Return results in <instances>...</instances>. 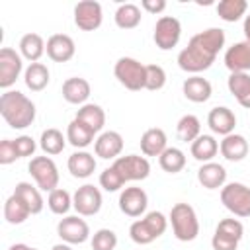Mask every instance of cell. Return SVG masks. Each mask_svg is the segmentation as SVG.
Here are the masks:
<instances>
[{
    "label": "cell",
    "instance_id": "1",
    "mask_svg": "<svg viewBox=\"0 0 250 250\" xmlns=\"http://www.w3.org/2000/svg\"><path fill=\"white\" fill-rule=\"evenodd\" d=\"M225 47V31L221 27H209L199 33H195L189 41L188 47H184L178 55V66L189 74H199L207 70L219 51Z\"/></svg>",
    "mask_w": 250,
    "mask_h": 250
},
{
    "label": "cell",
    "instance_id": "2",
    "mask_svg": "<svg viewBox=\"0 0 250 250\" xmlns=\"http://www.w3.org/2000/svg\"><path fill=\"white\" fill-rule=\"evenodd\" d=\"M35 104L18 90H6L0 96V115L12 129H25L35 121Z\"/></svg>",
    "mask_w": 250,
    "mask_h": 250
},
{
    "label": "cell",
    "instance_id": "3",
    "mask_svg": "<svg viewBox=\"0 0 250 250\" xmlns=\"http://www.w3.org/2000/svg\"><path fill=\"white\" fill-rule=\"evenodd\" d=\"M166 227H168V219L160 211H150L129 227V236L135 244L145 246L156 240L158 236H162L166 232Z\"/></svg>",
    "mask_w": 250,
    "mask_h": 250
},
{
    "label": "cell",
    "instance_id": "4",
    "mask_svg": "<svg viewBox=\"0 0 250 250\" xmlns=\"http://www.w3.org/2000/svg\"><path fill=\"white\" fill-rule=\"evenodd\" d=\"M170 223L174 236L182 242H191L199 234V221L189 203H176L170 209Z\"/></svg>",
    "mask_w": 250,
    "mask_h": 250
},
{
    "label": "cell",
    "instance_id": "5",
    "mask_svg": "<svg viewBox=\"0 0 250 250\" xmlns=\"http://www.w3.org/2000/svg\"><path fill=\"white\" fill-rule=\"evenodd\" d=\"M221 203L234 217H250V188L240 182H230L221 188Z\"/></svg>",
    "mask_w": 250,
    "mask_h": 250
},
{
    "label": "cell",
    "instance_id": "6",
    "mask_svg": "<svg viewBox=\"0 0 250 250\" xmlns=\"http://www.w3.org/2000/svg\"><path fill=\"white\" fill-rule=\"evenodd\" d=\"M145 66L146 64H143L141 61H137L133 57H121V59H117V62L113 66V74L121 86L137 92V90L145 88Z\"/></svg>",
    "mask_w": 250,
    "mask_h": 250
},
{
    "label": "cell",
    "instance_id": "7",
    "mask_svg": "<svg viewBox=\"0 0 250 250\" xmlns=\"http://www.w3.org/2000/svg\"><path fill=\"white\" fill-rule=\"evenodd\" d=\"M27 170L31 178L35 180L37 188L41 191H53L59 186V168L53 158L49 156H33L27 164Z\"/></svg>",
    "mask_w": 250,
    "mask_h": 250
},
{
    "label": "cell",
    "instance_id": "8",
    "mask_svg": "<svg viewBox=\"0 0 250 250\" xmlns=\"http://www.w3.org/2000/svg\"><path fill=\"white\" fill-rule=\"evenodd\" d=\"M242 234H244V227L238 219H223L215 229L211 246L213 250H236Z\"/></svg>",
    "mask_w": 250,
    "mask_h": 250
},
{
    "label": "cell",
    "instance_id": "9",
    "mask_svg": "<svg viewBox=\"0 0 250 250\" xmlns=\"http://www.w3.org/2000/svg\"><path fill=\"white\" fill-rule=\"evenodd\" d=\"M182 37V23L178 18L174 16H162L158 18L156 25H154V33L152 39L156 43V47L160 51H170L180 43Z\"/></svg>",
    "mask_w": 250,
    "mask_h": 250
},
{
    "label": "cell",
    "instance_id": "10",
    "mask_svg": "<svg viewBox=\"0 0 250 250\" xmlns=\"http://www.w3.org/2000/svg\"><path fill=\"white\" fill-rule=\"evenodd\" d=\"M117 174L121 176L123 182H137V180H146L150 174V164L145 156L139 154H127V156H119L113 160L111 164Z\"/></svg>",
    "mask_w": 250,
    "mask_h": 250
},
{
    "label": "cell",
    "instance_id": "11",
    "mask_svg": "<svg viewBox=\"0 0 250 250\" xmlns=\"http://www.w3.org/2000/svg\"><path fill=\"white\" fill-rule=\"evenodd\" d=\"M72 207L82 217H92V215L100 213V209H102V191L92 184L80 186L72 195Z\"/></svg>",
    "mask_w": 250,
    "mask_h": 250
},
{
    "label": "cell",
    "instance_id": "12",
    "mask_svg": "<svg viewBox=\"0 0 250 250\" xmlns=\"http://www.w3.org/2000/svg\"><path fill=\"white\" fill-rule=\"evenodd\" d=\"M104 12L102 4L96 0H82L74 6V23L82 31H94L102 25Z\"/></svg>",
    "mask_w": 250,
    "mask_h": 250
},
{
    "label": "cell",
    "instance_id": "13",
    "mask_svg": "<svg viewBox=\"0 0 250 250\" xmlns=\"http://www.w3.org/2000/svg\"><path fill=\"white\" fill-rule=\"evenodd\" d=\"M21 70H23L21 55L16 53L12 47H2L0 49V88L8 90L12 84H16Z\"/></svg>",
    "mask_w": 250,
    "mask_h": 250
},
{
    "label": "cell",
    "instance_id": "14",
    "mask_svg": "<svg viewBox=\"0 0 250 250\" xmlns=\"http://www.w3.org/2000/svg\"><path fill=\"white\" fill-rule=\"evenodd\" d=\"M57 234L66 244H82V242H86L90 238V227L78 215H68V217L59 221Z\"/></svg>",
    "mask_w": 250,
    "mask_h": 250
},
{
    "label": "cell",
    "instance_id": "15",
    "mask_svg": "<svg viewBox=\"0 0 250 250\" xmlns=\"http://www.w3.org/2000/svg\"><path fill=\"white\" fill-rule=\"evenodd\" d=\"M148 195L143 188H125L119 193V209L127 217H141L146 211Z\"/></svg>",
    "mask_w": 250,
    "mask_h": 250
},
{
    "label": "cell",
    "instance_id": "16",
    "mask_svg": "<svg viewBox=\"0 0 250 250\" xmlns=\"http://www.w3.org/2000/svg\"><path fill=\"white\" fill-rule=\"evenodd\" d=\"M47 57L55 62H66L74 57L76 53V45L74 39L66 33H55L47 39Z\"/></svg>",
    "mask_w": 250,
    "mask_h": 250
},
{
    "label": "cell",
    "instance_id": "17",
    "mask_svg": "<svg viewBox=\"0 0 250 250\" xmlns=\"http://www.w3.org/2000/svg\"><path fill=\"white\" fill-rule=\"evenodd\" d=\"M225 66L232 72H248L250 70V43L238 41L230 45L225 53Z\"/></svg>",
    "mask_w": 250,
    "mask_h": 250
},
{
    "label": "cell",
    "instance_id": "18",
    "mask_svg": "<svg viewBox=\"0 0 250 250\" xmlns=\"http://www.w3.org/2000/svg\"><path fill=\"white\" fill-rule=\"evenodd\" d=\"M94 150H96V156H100L104 160L119 158V154L123 150V137H121V133H117V131H104L96 139Z\"/></svg>",
    "mask_w": 250,
    "mask_h": 250
},
{
    "label": "cell",
    "instance_id": "19",
    "mask_svg": "<svg viewBox=\"0 0 250 250\" xmlns=\"http://www.w3.org/2000/svg\"><path fill=\"white\" fill-rule=\"evenodd\" d=\"M207 125L211 127L213 133L217 135H230L234 133V127H236V115L232 113V109L225 107V105H217L209 111L207 115Z\"/></svg>",
    "mask_w": 250,
    "mask_h": 250
},
{
    "label": "cell",
    "instance_id": "20",
    "mask_svg": "<svg viewBox=\"0 0 250 250\" xmlns=\"http://www.w3.org/2000/svg\"><path fill=\"white\" fill-rule=\"evenodd\" d=\"M182 92H184V96H186L189 102H193V104H203V102H207V100L211 98L213 86H211V82H209L207 78H203V76H199V74H193V76H189V78L184 80Z\"/></svg>",
    "mask_w": 250,
    "mask_h": 250
},
{
    "label": "cell",
    "instance_id": "21",
    "mask_svg": "<svg viewBox=\"0 0 250 250\" xmlns=\"http://www.w3.org/2000/svg\"><path fill=\"white\" fill-rule=\"evenodd\" d=\"M90 92H92L90 82L86 78H80V76L66 78L62 84V98L74 105H84L90 98Z\"/></svg>",
    "mask_w": 250,
    "mask_h": 250
},
{
    "label": "cell",
    "instance_id": "22",
    "mask_svg": "<svg viewBox=\"0 0 250 250\" xmlns=\"http://www.w3.org/2000/svg\"><path fill=\"white\" fill-rule=\"evenodd\" d=\"M197 182L205 189H219L227 182V170L219 162H205L197 170Z\"/></svg>",
    "mask_w": 250,
    "mask_h": 250
},
{
    "label": "cell",
    "instance_id": "23",
    "mask_svg": "<svg viewBox=\"0 0 250 250\" xmlns=\"http://www.w3.org/2000/svg\"><path fill=\"white\" fill-rule=\"evenodd\" d=\"M219 150L221 154L230 160V162H240L246 158L248 154V141L244 139V135L238 133H230L227 137H223V141L219 143Z\"/></svg>",
    "mask_w": 250,
    "mask_h": 250
},
{
    "label": "cell",
    "instance_id": "24",
    "mask_svg": "<svg viewBox=\"0 0 250 250\" xmlns=\"http://www.w3.org/2000/svg\"><path fill=\"white\" fill-rule=\"evenodd\" d=\"M166 148L168 139L160 127H150L141 135V150L145 156H160Z\"/></svg>",
    "mask_w": 250,
    "mask_h": 250
},
{
    "label": "cell",
    "instance_id": "25",
    "mask_svg": "<svg viewBox=\"0 0 250 250\" xmlns=\"http://www.w3.org/2000/svg\"><path fill=\"white\" fill-rule=\"evenodd\" d=\"M66 166L74 178H90L96 170V158L86 150H76L68 156Z\"/></svg>",
    "mask_w": 250,
    "mask_h": 250
},
{
    "label": "cell",
    "instance_id": "26",
    "mask_svg": "<svg viewBox=\"0 0 250 250\" xmlns=\"http://www.w3.org/2000/svg\"><path fill=\"white\" fill-rule=\"evenodd\" d=\"M49 80H51V72L43 62H29V66L23 70V82L31 92L45 90Z\"/></svg>",
    "mask_w": 250,
    "mask_h": 250
},
{
    "label": "cell",
    "instance_id": "27",
    "mask_svg": "<svg viewBox=\"0 0 250 250\" xmlns=\"http://www.w3.org/2000/svg\"><path fill=\"white\" fill-rule=\"evenodd\" d=\"M14 193L27 205V209L31 211V215H37V213L43 211L45 201H43V197H41V189H39L37 186H31L29 182H18Z\"/></svg>",
    "mask_w": 250,
    "mask_h": 250
},
{
    "label": "cell",
    "instance_id": "28",
    "mask_svg": "<svg viewBox=\"0 0 250 250\" xmlns=\"http://www.w3.org/2000/svg\"><path fill=\"white\" fill-rule=\"evenodd\" d=\"M227 86H229V92L236 98V102L250 109V76L246 72H232L227 80Z\"/></svg>",
    "mask_w": 250,
    "mask_h": 250
},
{
    "label": "cell",
    "instance_id": "29",
    "mask_svg": "<svg viewBox=\"0 0 250 250\" xmlns=\"http://www.w3.org/2000/svg\"><path fill=\"white\" fill-rule=\"evenodd\" d=\"M74 119H78L84 125H88L94 133H100L104 129V125H105V111L98 104H84L76 111V117Z\"/></svg>",
    "mask_w": 250,
    "mask_h": 250
},
{
    "label": "cell",
    "instance_id": "30",
    "mask_svg": "<svg viewBox=\"0 0 250 250\" xmlns=\"http://www.w3.org/2000/svg\"><path fill=\"white\" fill-rule=\"evenodd\" d=\"M47 49V43L39 33H25L20 39V55L29 62H37Z\"/></svg>",
    "mask_w": 250,
    "mask_h": 250
},
{
    "label": "cell",
    "instance_id": "31",
    "mask_svg": "<svg viewBox=\"0 0 250 250\" xmlns=\"http://www.w3.org/2000/svg\"><path fill=\"white\" fill-rule=\"evenodd\" d=\"M189 150H191V156L195 160H199V162L205 164V162H211L213 156L219 152V143H217V139L213 135H199L191 143Z\"/></svg>",
    "mask_w": 250,
    "mask_h": 250
},
{
    "label": "cell",
    "instance_id": "32",
    "mask_svg": "<svg viewBox=\"0 0 250 250\" xmlns=\"http://www.w3.org/2000/svg\"><path fill=\"white\" fill-rule=\"evenodd\" d=\"M94 135L96 133L78 119H72L66 127V141L74 148H86L90 143H94Z\"/></svg>",
    "mask_w": 250,
    "mask_h": 250
},
{
    "label": "cell",
    "instance_id": "33",
    "mask_svg": "<svg viewBox=\"0 0 250 250\" xmlns=\"http://www.w3.org/2000/svg\"><path fill=\"white\" fill-rule=\"evenodd\" d=\"M29 215H31V211L27 209V205H25L16 193H12V195L4 201V219H6L10 225H21Z\"/></svg>",
    "mask_w": 250,
    "mask_h": 250
},
{
    "label": "cell",
    "instance_id": "34",
    "mask_svg": "<svg viewBox=\"0 0 250 250\" xmlns=\"http://www.w3.org/2000/svg\"><path fill=\"white\" fill-rule=\"evenodd\" d=\"M246 10H248V2L246 0H221L217 4V14L223 21L234 23L238 21L242 16L246 18Z\"/></svg>",
    "mask_w": 250,
    "mask_h": 250
},
{
    "label": "cell",
    "instance_id": "35",
    "mask_svg": "<svg viewBox=\"0 0 250 250\" xmlns=\"http://www.w3.org/2000/svg\"><path fill=\"white\" fill-rule=\"evenodd\" d=\"M199 135H201V121L191 113L182 115L176 125V137L182 143H193Z\"/></svg>",
    "mask_w": 250,
    "mask_h": 250
},
{
    "label": "cell",
    "instance_id": "36",
    "mask_svg": "<svg viewBox=\"0 0 250 250\" xmlns=\"http://www.w3.org/2000/svg\"><path fill=\"white\" fill-rule=\"evenodd\" d=\"M115 25L121 27V29H133L141 23V8L137 4H121L117 10H115Z\"/></svg>",
    "mask_w": 250,
    "mask_h": 250
},
{
    "label": "cell",
    "instance_id": "37",
    "mask_svg": "<svg viewBox=\"0 0 250 250\" xmlns=\"http://www.w3.org/2000/svg\"><path fill=\"white\" fill-rule=\"evenodd\" d=\"M39 146H41V150L45 152V154H61L62 150H64V146H66V137L59 131V129H55V127H51V129H45L43 133H41V139H39Z\"/></svg>",
    "mask_w": 250,
    "mask_h": 250
},
{
    "label": "cell",
    "instance_id": "38",
    "mask_svg": "<svg viewBox=\"0 0 250 250\" xmlns=\"http://www.w3.org/2000/svg\"><path fill=\"white\" fill-rule=\"evenodd\" d=\"M158 162H160V168L168 174H178L184 170L186 166V154L184 150L176 148V146H168L160 156H158Z\"/></svg>",
    "mask_w": 250,
    "mask_h": 250
},
{
    "label": "cell",
    "instance_id": "39",
    "mask_svg": "<svg viewBox=\"0 0 250 250\" xmlns=\"http://www.w3.org/2000/svg\"><path fill=\"white\" fill-rule=\"evenodd\" d=\"M47 205L49 209L55 213V215H66L72 207V197L66 189L62 188H57L53 191H49V197H47Z\"/></svg>",
    "mask_w": 250,
    "mask_h": 250
},
{
    "label": "cell",
    "instance_id": "40",
    "mask_svg": "<svg viewBox=\"0 0 250 250\" xmlns=\"http://www.w3.org/2000/svg\"><path fill=\"white\" fill-rule=\"evenodd\" d=\"M166 84V72L160 64H146L145 66V88L150 92L162 90Z\"/></svg>",
    "mask_w": 250,
    "mask_h": 250
},
{
    "label": "cell",
    "instance_id": "41",
    "mask_svg": "<svg viewBox=\"0 0 250 250\" xmlns=\"http://www.w3.org/2000/svg\"><path fill=\"white\" fill-rule=\"evenodd\" d=\"M117 234L111 229H100L92 234V250H115Z\"/></svg>",
    "mask_w": 250,
    "mask_h": 250
},
{
    "label": "cell",
    "instance_id": "42",
    "mask_svg": "<svg viewBox=\"0 0 250 250\" xmlns=\"http://www.w3.org/2000/svg\"><path fill=\"white\" fill-rule=\"evenodd\" d=\"M123 180H121V176L117 174V170L113 168V166H109V168H105L102 174H100V186L105 189V191H117V189H121L123 188Z\"/></svg>",
    "mask_w": 250,
    "mask_h": 250
},
{
    "label": "cell",
    "instance_id": "43",
    "mask_svg": "<svg viewBox=\"0 0 250 250\" xmlns=\"http://www.w3.org/2000/svg\"><path fill=\"white\" fill-rule=\"evenodd\" d=\"M20 156H18V150H16V145L12 139H4L0 141V164L8 166L12 162H16Z\"/></svg>",
    "mask_w": 250,
    "mask_h": 250
},
{
    "label": "cell",
    "instance_id": "44",
    "mask_svg": "<svg viewBox=\"0 0 250 250\" xmlns=\"http://www.w3.org/2000/svg\"><path fill=\"white\" fill-rule=\"evenodd\" d=\"M14 145H16V150H18V156L20 158H25V156H33L37 145L35 141L29 137V135H21L18 139H14Z\"/></svg>",
    "mask_w": 250,
    "mask_h": 250
},
{
    "label": "cell",
    "instance_id": "45",
    "mask_svg": "<svg viewBox=\"0 0 250 250\" xmlns=\"http://www.w3.org/2000/svg\"><path fill=\"white\" fill-rule=\"evenodd\" d=\"M143 10H146L148 14H160L166 10V2L164 0H143L141 2Z\"/></svg>",
    "mask_w": 250,
    "mask_h": 250
},
{
    "label": "cell",
    "instance_id": "46",
    "mask_svg": "<svg viewBox=\"0 0 250 250\" xmlns=\"http://www.w3.org/2000/svg\"><path fill=\"white\" fill-rule=\"evenodd\" d=\"M242 31H244V37H246V41L250 43V14L244 18V25H242Z\"/></svg>",
    "mask_w": 250,
    "mask_h": 250
},
{
    "label": "cell",
    "instance_id": "47",
    "mask_svg": "<svg viewBox=\"0 0 250 250\" xmlns=\"http://www.w3.org/2000/svg\"><path fill=\"white\" fill-rule=\"evenodd\" d=\"M8 250H37V248H33V246H27V244H23V242H18V244H12Z\"/></svg>",
    "mask_w": 250,
    "mask_h": 250
},
{
    "label": "cell",
    "instance_id": "48",
    "mask_svg": "<svg viewBox=\"0 0 250 250\" xmlns=\"http://www.w3.org/2000/svg\"><path fill=\"white\" fill-rule=\"evenodd\" d=\"M51 250H72V248H70V244H66V242H61V244H55Z\"/></svg>",
    "mask_w": 250,
    "mask_h": 250
}]
</instances>
